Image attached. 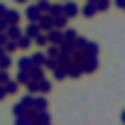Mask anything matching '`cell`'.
Returning <instances> with one entry per match:
<instances>
[{
	"mask_svg": "<svg viewBox=\"0 0 125 125\" xmlns=\"http://www.w3.org/2000/svg\"><path fill=\"white\" fill-rule=\"evenodd\" d=\"M61 12H64V17H66V20H71V17L81 15V8L74 3V0H66V3H61Z\"/></svg>",
	"mask_w": 125,
	"mask_h": 125,
	"instance_id": "obj_1",
	"label": "cell"
},
{
	"mask_svg": "<svg viewBox=\"0 0 125 125\" xmlns=\"http://www.w3.org/2000/svg\"><path fill=\"white\" fill-rule=\"evenodd\" d=\"M98 66H101L98 56H86V59L81 61V71H83V74H93V71H96Z\"/></svg>",
	"mask_w": 125,
	"mask_h": 125,
	"instance_id": "obj_2",
	"label": "cell"
},
{
	"mask_svg": "<svg viewBox=\"0 0 125 125\" xmlns=\"http://www.w3.org/2000/svg\"><path fill=\"white\" fill-rule=\"evenodd\" d=\"M47 37H49V44L61 47V42H64V30H52V32H47Z\"/></svg>",
	"mask_w": 125,
	"mask_h": 125,
	"instance_id": "obj_3",
	"label": "cell"
},
{
	"mask_svg": "<svg viewBox=\"0 0 125 125\" xmlns=\"http://www.w3.org/2000/svg\"><path fill=\"white\" fill-rule=\"evenodd\" d=\"M25 17H27V22H39V17H42V10L37 8V3L27 8V12H25Z\"/></svg>",
	"mask_w": 125,
	"mask_h": 125,
	"instance_id": "obj_4",
	"label": "cell"
},
{
	"mask_svg": "<svg viewBox=\"0 0 125 125\" xmlns=\"http://www.w3.org/2000/svg\"><path fill=\"white\" fill-rule=\"evenodd\" d=\"M37 25H39V30H42V32H52V30H54V20H52L49 15H42Z\"/></svg>",
	"mask_w": 125,
	"mask_h": 125,
	"instance_id": "obj_5",
	"label": "cell"
},
{
	"mask_svg": "<svg viewBox=\"0 0 125 125\" xmlns=\"http://www.w3.org/2000/svg\"><path fill=\"white\" fill-rule=\"evenodd\" d=\"M81 54H83V56H98V44L88 39V42H86V47L81 49Z\"/></svg>",
	"mask_w": 125,
	"mask_h": 125,
	"instance_id": "obj_6",
	"label": "cell"
},
{
	"mask_svg": "<svg viewBox=\"0 0 125 125\" xmlns=\"http://www.w3.org/2000/svg\"><path fill=\"white\" fill-rule=\"evenodd\" d=\"M96 12H98V8H96V3H91V0H86V5L81 8V15H83V17H93Z\"/></svg>",
	"mask_w": 125,
	"mask_h": 125,
	"instance_id": "obj_7",
	"label": "cell"
},
{
	"mask_svg": "<svg viewBox=\"0 0 125 125\" xmlns=\"http://www.w3.org/2000/svg\"><path fill=\"white\" fill-rule=\"evenodd\" d=\"M25 34H27L30 39H34L37 34H42V30H39V25H37V22H27V27H25Z\"/></svg>",
	"mask_w": 125,
	"mask_h": 125,
	"instance_id": "obj_8",
	"label": "cell"
},
{
	"mask_svg": "<svg viewBox=\"0 0 125 125\" xmlns=\"http://www.w3.org/2000/svg\"><path fill=\"white\" fill-rule=\"evenodd\" d=\"M47 59H49V56H47L44 52H37V54H32V64H34V66H42V69H44V66H47Z\"/></svg>",
	"mask_w": 125,
	"mask_h": 125,
	"instance_id": "obj_9",
	"label": "cell"
},
{
	"mask_svg": "<svg viewBox=\"0 0 125 125\" xmlns=\"http://www.w3.org/2000/svg\"><path fill=\"white\" fill-rule=\"evenodd\" d=\"M32 66H34V64H32V56H20V59H17V69H20V71H30Z\"/></svg>",
	"mask_w": 125,
	"mask_h": 125,
	"instance_id": "obj_10",
	"label": "cell"
},
{
	"mask_svg": "<svg viewBox=\"0 0 125 125\" xmlns=\"http://www.w3.org/2000/svg\"><path fill=\"white\" fill-rule=\"evenodd\" d=\"M22 34H25V30H20V25H10V27H8V37H10V39L17 42Z\"/></svg>",
	"mask_w": 125,
	"mask_h": 125,
	"instance_id": "obj_11",
	"label": "cell"
},
{
	"mask_svg": "<svg viewBox=\"0 0 125 125\" xmlns=\"http://www.w3.org/2000/svg\"><path fill=\"white\" fill-rule=\"evenodd\" d=\"M5 20H8V25H20V20H22V15H20L17 10H8V15H5Z\"/></svg>",
	"mask_w": 125,
	"mask_h": 125,
	"instance_id": "obj_12",
	"label": "cell"
},
{
	"mask_svg": "<svg viewBox=\"0 0 125 125\" xmlns=\"http://www.w3.org/2000/svg\"><path fill=\"white\" fill-rule=\"evenodd\" d=\"M44 71H47V69H42V66H32V69H30V79H32V81H42V79H44Z\"/></svg>",
	"mask_w": 125,
	"mask_h": 125,
	"instance_id": "obj_13",
	"label": "cell"
},
{
	"mask_svg": "<svg viewBox=\"0 0 125 125\" xmlns=\"http://www.w3.org/2000/svg\"><path fill=\"white\" fill-rule=\"evenodd\" d=\"M79 39V34H76V30H71V27H66L64 30V42H69V44H74Z\"/></svg>",
	"mask_w": 125,
	"mask_h": 125,
	"instance_id": "obj_14",
	"label": "cell"
},
{
	"mask_svg": "<svg viewBox=\"0 0 125 125\" xmlns=\"http://www.w3.org/2000/svg\"><path fill=\"white\" fill-rule=\"evenodd\" d=\"M32 44H34V39H30L27 34H22V37L17 39V49H30Z\"/></svg>",
	"mask_w": 125,
	"mask_h": 125,
	"instance_id": "obj_15",
	"label": "cell"
},
{
	"mask_svg": "<svg viewBox=\"0 0 125 125\" xmlns=\"http://www.w3.org/2000/svg\"><path fill=\"white\" fill-rule=\"evenodd\" d=\"M34 44H37V47H42V49H44V47H49V37H47V32L37 34V37H34Z\"/></svg>",
	"mask_w": 125,
	"mask_h": 125,
	"instance_id": "obj_16",
	"label": "cell"
},
{
	"mask_svg": "<svg viewBox=\"0 0 125 125\" xmlns=\"http://www.w3.org/2000/svg\"><path fill=\"white\" fill-rule=\"evenodd\" d=\"M59 54H61V47H54V44H49V47H47V56H49V59H54V61H56V59H59Z\"/></svg>",
	"mask_w": 125,
	"mask_h": 125,
	"instance_id": "obj_17",
	"label": "cell"
},
{
	"mask_svg": "<svg viewBox=\"0 0 125 125\" xmlns=\"http://www.w3.org/2000/svg\"><path fill=\"white\" fill-rule=\"evenodd\" d=\"M49 91H52V81L49 79H42L39 81V96H47Z\"/></svg>",
	"mask_w": 125,
	"mask_h": 125,
	"instance_id": "obj_18",
	"label": "cell"
},
{
	"mask_svg": "<svg viewBox=\"0 0 125 125\" xmlns=\"http://www.w3.org/2000/svg\"><path fill=\"white\" fill-rule=\"evenodd\" d=\"M49 17H52V15H49ZM52 20H54V30H64V27H66V17H64V15H56V17H52Z\"/></svg>",
	"mask_w": 125,
	"mask_h": 125,
	"instance_id": "obj_19",
	"label": "cell"
},
{
	"mask_svg": "<svg viewBox=\"0 0 125 125\" xmlns=\"http://www.w3.org/2000/svg\"><path fill=\"white\" fill-rule=\"evenodd\" d=\"M52 71H54V79H56V81H61V79H66V66H59V64H56V66H54Z\"/></svg>",
	"mask_w": 125,
	"mask_h": 125,
	"instance_id": "obj_20",
	"label": "cell"
},
{
	"mask_svg": "<svg viewBox=\"0 0 125 125\" xmlns=\"http://www.w3.org/2000/svg\"><path fill=\"white\" fill-rule=\"evenodd\" d=\"M52 5H54V3H49V0H37V8L42 10V15H49Z\"/></svg>",
	"mask_w": 125,
	"mask_h": 125,
	"instance_id": "obj_21",
	"label": "cell"
},
{
	"mask_svg": "<svg viewBox=\"0 0 125 125\" xmlns=\"http://www.w3.org/2000/svg\"><path fill=\"white\" fill-rule=\"evenodd\" d=\"M25 91L32 93V96H39V81H30V83L25 86Z\"/></svg>",
	"mask_w": 125,
	"mask_h": 125,
	"instance_id": "obj_22",
	"label": "cell"
},
{
	"mask_svg": "<svg viewBox=\"0 0 125 125\" xmlns=\"http://www.w3.org/2000/svg\"><path fill=\"white\" fill-rule=\"evenodd\" d=\"M34 98H37V96H32V93H27V96H22V98H20V103H22L25 108H34Z\"/></svg>",
	"mask_w": 125,
	"mask_h": 125,
	"instance_id": "obj_23",
	"label": "cell"
},
{
	"mask_svg": "<svg viewBox=\"0 0 125 125\" xmlns=\"http://www.w3.org/2000/svg\"><path fill=\"white\" fill-rule=\"evenodd\" d=\"M34 108H37V110H47V98H44V96H37V98H34Z\"/></svg>",
	"mask_w": 125,
	"mask_h": 125,
	"instance_id": "obj_24",
	"label": "cell"
},
{
	"mask_svg": "<svg viewBox=\"0 0 125 125\" xmlns=\"http://www.w3.org/2000/svg\"><path fill=\"white\" fill-rule=\"evenodd\" d=\"M12 66V59H10V54H5L3 59H0V69H3V71H8Z\"/></svg>",
	"mask_w": 125,
	"mask_h": 125,
	"instance_id": "obj_25",
	"label": "cell"
},
{
	"mask_svg": "<svg viewBox=\"0 0 125 125\" xmlns=\"http://www.w3.org/2000/svg\"><path fill=\"white\" fill-rule=\"evenodd\" d=\"M17 86H20V83H17L15 79H10V81L5 83V91H8V93H15V91H17Z\"/></svg>",
	"mask_w": 125,
	"mask_h": 125,
	"instance_id": "obj_26",
	"label": "cell"
},
{
	"mask_svg": "<svg viewBox=\"0 0 125 125\" xmlns=\"http://www.w3.org/2000/svg\"><path fill=\"white\" fill-rule=\"evenodd\" d=\"M96 8H98V12H105V10L110 8V0H98V3H96Z\"/></svg>",
	"mask_w": 125,
	"mask_h": 125,
	"instance_id": "obj_27",
	"label": "cell"
},
{
	"mask_svg": "<svg viewBox=\"0 0 125 125\" xmlns=\"http://www.w3.org/2000/svg\"><path fill=\"white\" fill-rule=\"evenodd\" d=\"M49 15H52V17H56V15H64V12H61V3H54V5H52V10H49Z\"/></svg>",
	"mask_w": 125,
	"mask_h": 125,
	"instance_id": "obj_28",
	"label": "cell"
},
{
	"mask_svg": "<svg viewBox=\"0 0 125 125\" xmlns=\"http://www.w3.org/2000/svg\"><path fill=\"white\" fill-rule=\"evenodd\" d=\"M8 42H10V37H8V32H0V47H8Z\"/></svg>",
	"mask_w": 125,
	"mask_h": 125,
	"instance_id": "obj_29",
	"label": "cell"
},
{
	"mask_svg": "<svg viewBox=\"0 0 125 125\" xmlns=\"http://www.w3.org/2000/svg\"><path fill=\"white\" fill-rule=\"evenodd\" d=\"M8 81H10V74L8 71H0V86H5Z\"/></svg>",
	"mask_w": 125,
	"mask_h": 125,
	"instance_id": "obj_30",
	"label": "cell"
},
{
	"mask_svg": "<svg viewBox=\"0 0 125 125\" xmlns=\"http://www.w3.org/2000/svg\"><path fill=\"white\" fill-rule=\"evenodd\" d=\"M15 49H17V42H15V39H10V42H8V47H5V52H15Z\"/></svg>",
	"mask_w": 125,
	"mask_h": 125,
	"instance_id": "obj_31",
	"label": "cell"
},
{
	"mask_svg": "<svg viewBox=\"0 0 125 125\" xmlns=\"http://www.w3.org/2000/svg\"><path fill=\"white\" fill-rule=\"evenodd\" d=\"M8 27H10L8 20H5V17H0V32H8Z\"/></svg>",
	"mask_w": 125,
	"mask_h": 125,
	"instance_id": "obj_32",
	"label": "cell"
},
{
	"mask_svg": "<svg viewBox=\"0 0 125 125\" xmlns=\"http://www.w3.org/2000/svg\"><path fill=\"white\" fill-rule=\"evenodd\" d=\"M15 125H30V118H15Z\"/></svg>",
	"mask_w": 125,
	"mask_h": 125,
	"instance_id": "obj_33",
	"label": "cell"
},
{
	"mask_svg": "<svg viewBox=\"0 0 125 125\" xmlns=\"http://www.w3.org/2000/svg\"><path fill=\"white\" fill-rule=\"evenodd\" d=\"M5 15H8V5L0 3V17H5Z\"/></svg>",
	"mask_w": 125,
	"mask_h": 125,
	"instance_id": "obj_34",
	"label": "cell"
},
{
	"mask_svg": "<svg viewBox=\"0 0 125 125\" xmlns=\"http://www.w3.org/2000/svg\"><path fill=\"white\" fill-rule=\"evenodd\" d=\"M115 8H120V10H125V0H115Z\"/></svg>",
	"mask_w": 125,
	"mask_h": 125,
	"instance_id": "obj_35",
	"label": "cell"
},
{
	"mask_svg": "<svg viewBox=\"0 0 125 125\" xmlns=\"http://www.w3.org/2000/svg\"><path fill=\"white\" fill-rule=\"evenodd\" d=\"M5 96H8V91H5V86H0V101H3Z\"/></svg>",
	"mask_w": 125,
	"mask_h": 125,
	"instance_id": "obj_36",
	"label": "cell"
},
{
	"mask_svg": "<svg viewBox=\"0 0 125 125\" xmlns=\"http://www.w3.org/2000/svg\"><path fill=\"white\" fill-rule=\"evenodd\" d=\"M5 54H8V52H5V49H3V47H0V59H3V56H5Z\"/></svg>",
	"mask_w": 125,
	"mask_h": 125,
	"instance_id": "obj_37",
	"label": "cell"
},
{
	"mask_svg": "<svg viewBox=\"0 0 125 125\" xmlns=\"http://www.w3.org/2000/svg\"><path fill=\"white\" fill-rule=\"evenodd\" d=\"M120 120H123V123H125V110H123V113H120Z\"/></svg>",
	"mask_w": 125,
	"mask_h": 125,
	"instance_id": "obj_38",
	"label": "cell"
},
{
	"mask_svg": "<svg viewBox=\"0 0 125 125\" xmlns=\"http://www.w3.org/2000/svg\"><path fill=\"white\" fill-rule=\"evenodd\" d=\"M15 3H27V0H15Z\"/></svg>",
	"mask_w": 125,
	"mask_h": 125,
	"instance_id": "obj_39",
	"label": "cell"
},
{
	"mask_svg": "<svg viewBox=\"0 0 125 125\" xmlns=\"http://www.w3.org/2000/svg\"><path fill=\"white\" fill-rule=\"evenodd\" d=\"M44 125H52V120H49V123H44Z\"/></svg>",
	"mask_w": 125,
	"mask_h": 125,
	"instance_id": "obj_40",
	"label": "cell"
},
{
	"mask_svg": "<svg viewBox=\"0 0 125 125\" xmlns=\"http://www.w3.org/2000/svg\"><path fill=\"white\" fill-rule=\"evenodd\" d=\"M61 3H66V0H61Z\"/></svg>",
	"mask_w": 125,
	"mask_h": 125,
	"instance_id": "obj_41",
	"label": "cell"
},
{
	"mask_svg": "<svg viewBox=\"0 0 125 125\" xmlns=\"http://www.w3.org/2000/svg\"><path fill=\"white\" fill-rule=\"evenodd\" d=\"M0 71H3V69H0Z\"/></svg>",
	"mask_w": 125,
	"mask_h": 125,
	"instance_id": "obj_42",
	"label": "cell"
}]
</instances>
